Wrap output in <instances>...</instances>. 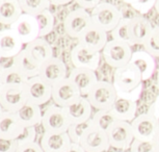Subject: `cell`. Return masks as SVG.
Returning <instances> with one entry per match:
<instances>
[{
  "mask_svg": "<svg viewBox=\"0 0 159 152\" xmlns=\"http://www.w3.org/2000/svg\"><path fill=\"white\" fill-rule=\"evenodd\" d=\"M86 98L93 108L97 111H110L118 98V95L112 82L99 80Z\"/></svg>",
  "mask_w": 159,
  "mask_h": 152,
  "instance_id": "cell-1",
  "label": "cell"
},
{
  "mask_svg": "<svg viewBox=\"0 0 159 152\" xmlns=\"http://www.w3.org/2000/svg\"><path fill=\"white\" fill-rule=\"evenodd\" d=\"M93 24L110 32L122 20V12L110 2H101L91 12Z\"/></svg>",
  "mask_w": 159,
  "mask_h": 152,
  "instance_id": "cell-2",
  "label": "cell"
},
{
  "mask_svg": "<svg viewBox=\"0 0 159 152\" xmlns=\"http://www.w3.org/2000/svg\"><path fill=\"white\" fill-rule=\"evenodd\" d=\"M132 53L133 50L129 44L116 40L108 41L102 50L105 62L113 69H118L129 64Z\"/></svg>",
  "mask_w": 159,
  "mask_h": 152,
  "instance_id": "cell-3",
  "label": "cell"
},
{
  "mask_svg": "<svg viewBox=\"0 0 159 152\" xmlns=\"http://www.w3.org/2000/svg\"><path fill=\"white\" fill-rule=\"evenodd\" d=\"M41 124L43 126L44 132L64 133L68 131L71 122L68 119L64 107L52 104L43 113Z\"/></svg>",
  "mask_w": 159,
  "mask_h": 152,
  "instance_id": "cell-4",
  "label": "cell"
},
{
  "mask_svg": "<svg viewBox=\"0 0 159 152\" xmlns=\"http://www.w3.org/2000/svg\"><path fill=\"white\" fill-rule=\"evenodd\" d=\"M93 24L91 13L77 7L71 11L65 18L64 28L65 32L72 39H79L81 35Z\"/></svg>",
  "mask_w": 159,
  "mask_h": 152,
  "instance_id": "cell-5",
  "label": "cell"
},
{
  "mask_svg": "<svg viewBox=\"0 0 159 152\" xmlns=\"http://www.w3.org/2000/svg\"><path fill=\"white\" fill-rule=\"evenodd\" d=\"M110 147L119 151H127L134 141L131 123L116 120L106 131Z\"/></svg>",
  "mask_w": 159,
  "mask_h": 152,
  "instance_id": "cell-6",
  "label": "cell"
},
{
  "mask_svg": "<svg viewBox=\"0 0 159 152\" xmlns=\"http://www.w3.org/2000/svg\"><path fill=\"white\" fill-rule=\"evenodd\" d=\"M143 83L142 76L130 62L118 69H115L112 85L116 92H129Z\"/></svg>",
  "mask_w": 159,
  "mask_h": 152,
  "instance_id": "cell-7",
  "label": "cell"
},
{
  "mask_svg": "<svg viewBox=\"0 0 159 152\" xmlns=\"http://www.w3.org/2000/svg\"><path fill=\"white\" fill-rule=\"evenodd\" d=\"M25 85H4L0 93V104L4 112L16 113L27 103Z\"/></svg>",
  "mask_w": 159,
  "mask_h": 152,
  "instance_id": "cell-8",
  "label": "cell"
},
{
  "mask_svg": "<svg viewBox=\"0 0 159 152\" xmlns=\"http://www.w3.org/2000/svg\"><path fill=\"white\" fill-rule=\"evenodd\" d=\"M10 28L16 32L23 45H27L35 39L40 38V29L37 18L29 14L23 13L19 19L10 26Z\"/></svg>",
  "mask_w": 159,
  "mask_h": 152,
  "instance_id": "cell-9",
  "label": "cell"
},
{
  "mask_svg": "<svg viewBox=\"0 0 159 152\" xmlns=\"http://www.w3.org/2000/svg\"><path fill=\"white\" fill-rule=\"evenodd\" d=\"M24 85L28 102L41 106L52 99V85L45 82L39 75L28 78Z\"/></svg>",
  "mask_w": 159,
  "mask_h": 152,
  "instance_id": "cell-10",
  "label": "cell"
},
{
  "mask_svg": "<svg viewBox=\"0 0 159 152\" xmlns=\"http://www.w3.org/2000/svg\"><path fill=\"white\" fill-rule=\"evenodd\" d=\"M79 145L85 152H106L110 148L106 131L99 129L92 123L81 136Z\"/></svg>",
  "mask_w": 159,
  "mask_h": 152,
  "instance_id": "cell-11",
  "label": "cell"
},
{
  "mask_svg": "<svg viewBox=\"0 0 159 152\" xmlns=\"http://www.w3.org/2000/svg\"><path fill=\"white\" fill-rule=\"evenodd\" d=\"M159 120L150 113H143L136 116L131 122L132 132L135 140L139 141H152L158 128Z\"/></svg>",
  "mask_w": 159,
  "mask_h": 152,
  "instance_id": "cell-12",
  "label": "cell"
},
{
  "mask_svg": "<svg viewBox=\"0 0 159 152\" xmlns=\"http://www.w3.org/2000/svg\"><path fill=\"white\" fill-rule=\"evenodd\" d=\"M80 97L81 94L79 90L69 77L52 85V100L54 104L61 107L70 105Z\"/></svg>",
  "mask_w": 159,
  "mask_h": 152,
  "instance_id": "cell-13",
  "label": "cell"
},
{
  "mask_svg": "<svg viewBox=\"0 0 159 152\" xmlns=\"http://www.w3.org/2000/svg\"><path fill=\"white\" fill-rule=\"evenodd\" d=\"M71 62L74 68L96 71L100 65V52H95L86 47L76 44L70 52Z\"/></svg>",
  "mask_w": 159,
  "mask_h": 152,
  "instance_id": "cell-14",
  "label": "cell"
},
{
  "mask_svg": "<svg viewBox=\"0 0 159 152\" xmlns=\"http://www.w3.org/2000/svg\"><path fill=\"white\" fill-rule=\"evenodd\" d=\"M67 66L59 58H52L40 67L39 76L50 85H54L59 81L67 78Z\"/></svg>",
  "mask_w": 159,
  "mask_h": 152,
  "instance_id": "cell-15",
  "label": "cell"
},
{
  "mask_svg": "<svg viewBox=\"0 0 159 152\" xmlns=\"http://www.w3.org/2000/svg\"><path fill=\"white\" fill-rule=\"evenodd\" d=\"M24 51L32 62L41 67L44 62L54 58L53 48L45 38H38L24 47Z\"/></svg>",
  "mask_w": 159,
  "mask_h": 152,
  "instance_id": "cell-16",
  "label": "cell"
},
{
  "mask_svg": "<svg viewBox=\"0 0 159 152\" xmlns=\"http://www.w3.org/2000/svg\"><path fill=\"white\" fill-rule=\"evenodd\" d=\"M153 26L150 20L146 17L136 16L129 21L128 24V35L131 42V46L143 45L148 38L151 35Z\"/></svg>",
  "mask_w": 159,
  "mask_h": 152,
  "instance_id": "cell-17",
  "label": "cell"
},
{
  "mask_svg": "<svg viewBox=\"0 0 159 152\" xmlns=\"http://www.w3.org/2000/svg\"><path fill=\"white\" fill-rule=\"evenodd\" d=\"M108 42L107 32L100 27L92 24L78 39V44L86 47L95 52H100L104 49Z\"/></svg>",
  "mask_w": 159,
  "mask_h": 152,
  "instance_id": "cell-18",
  "label": "cell"
},
{
  "mask_svg": "<svg viewBox=\"0 0 159 152\" xmlns=\"http://www.w3.org/2000/svg\"><path fill=\"white\" fill-rule=\"evenodd\" d=\"M68 77L75 83V85L77 86L81 96L83 97L88 96V94L96 85V83L99 81L96 71L89 69L73 68Z\"/></svg>",
  "mask_w": 159,
  "mask_h": 152,
  "instance_id": "cell-19",
  "label": "cell"
},
{
  "mask_svg": "<svg viewBox=\"0 0 159 152\" xmlns=\"http://www.w3.org/2000/svg\"><path fill=\"white\" fill-rule=\"evenodd\" d=\"M64 109L71 124L88 122L91 120L93 116V106L88 98L83 96L70 105L64 107Z\"/></svg>",
  "mask_w": 159,
  "mask_h": 152,
  "instance_id": "cell-20",
  "label": "cell"
},
{
  "mask_svg": "<svg viewBox=\"0 0 159 152\" xmlns=\"http://www.w3.org/2000/svg\"><path fill=\"white\" fill-rule=\"evenodd\" d=\"M130 64L136 68L142 76L143 81L150 79L156 71L155 58L150 55L145 50L133 51L130 59Z\"/></svg>",
  "mask_w": 159,
  "mask_h": 152,
  "instance_id": "cell-21",
  "label": "cell"
},
{
  "mask_svg": "<svg viewBox=\"0 0 159 152\" xmlns=\"http://www.w3.org/2000/svg\"><path fill=\"white\" fill-rule=\"evenodd\" d=\"M71 144L72 141L68 132H44L40 140V145L44 152H66Z\"/></svg>",
  "mask_w": 159,
  "mask_h": 152,
  "instance_id": "cell-22",
  "label": "cell"
},
{
  "mask_svg": "<svg viewBox=\"0 0 159 152\" xmlns=\"http://www.w3.org/2000/svg\"><path fill=\"white\" fill-rule=\"evenodd\" d=\"M24 128L15 113L4 112L0 117V138L18 140L23 133Z\"/></svg>",
  "mask_w": 159,
  "mask_h": 152,
  "instance_id": "cell-23",
  "label": "cell"
},
{
  "mask_svg": "<svg viewBox=\"0 0 159 152\" xmlns=\"http://www.w3.org/2000/svg\"><path fill=\"white\" fill-rule=\"evenodd\" d=\"M23 43L11 28L0 30V55L17 56L22 51Z\"/></svg>",
  "mask_w": 159,
  "mask_h": 152,
  "instance_id": "cell-24",
  "label": "cell"
},
{
  "mask_svg": "<svg viewBox=\"0 0 159 152\" xmlns=\"http://www.w3.org/2000/svg\"><path fill=\"white\" fill-rule=\"evenodd\" d=\"M115 118L119 121H125L131 123L136 117L137 102L123 98H116L113 105L110 109Z\"/></svg>",
  "mask_w": 159,
  "mask_h": 152,
  "instance_id": "cell-25",
  "label": "cell"
},
{
  "mask_svg": "<svg viewBox=\"0 0 159 152\" xmlns=\"http://www.w3.org/2000/svg\"><path fill=\"white\" fill-rule=\"evenodd\" d=\"M16 116L23 127H35L42 123L43 113L41 106L27 102L16 113Z\"/></svg>",
  "mask_w": 159,
  "mask_h": 152,
  "instance_id": "cell-26",
  "label": "cell"
},
{
  "mask_svg": "<svg viewBox=\"0 0 159 152\" xmlns=\"http://www.w3.org/2000/svg\"><path fill=\"white\" fill-rule=\"evenodd\" d=\"M22 14L19 0H0V24L11 26Z\"/></svg>",
  "mask_w": 159,
  "mask_h": 152,
  "instance_id": "cell-27",
  "label": "cell"
},
{
  "mask_svg": "<svg viewBox=\"0 0 159 152\" xmlns=\"http://www.w3.org/2000/svg\"><path fill=\"white\" fill-rule=\"evenodd\" d=\"M15 58H16V62H15L16 68L27 78H31V77L39 75L40 67L37 66L34 62L30 61V58L27 56V54L24 51V49Z\"/></svg>",
  "mask_w": 159,
  "mask_h": 152,
  "instance_id": "cell-28",
  "label": "cell"
},
{
  "mask_svg": "<svg viewBox=\"0 0 159 152\" xmlns=\"http://www.w3.org/2000/svg\"><path fill=\"white\" fill-rule=\"evenodd\" d=\"M35 18H37L39 29H40V38H45L53 31L55 26V18L50 10H45L37 15Z\"/></svg>",
  "mask_w": 159,
  "mask_h": 152,
  "instance_id": "cell-29",
  "label": "cell"
},
{
  "mask_svg": "<svg viewBox=\"0 0 159 152\" xmlns=\"http://www.w3.org/2000/svg\"><path fill=\"white\" fill-rule=\"evenodd\" d=\"M20 7L23 13L31 16H37L45 10H49L50 0H19Z\"/></svg>",
  "mask_w": 159,
  "mask_h": 152,
  "instance_id": "cell-30",
  "label": "cell"
},
{
  "mask_svg": "<svg viewBox=\"0 0 159 152\" xmlns=\"http://www.w3.org/2000/svg\"><path fill=\"white\" fill-rule=\"evenodd\" d=\"M92 124L99 129L107 131L108 128L116 121L110 111H97L92 116Z\"/></svg>",
  "mask_w": 159,
  "mask_h": 152,
  "instance_id": "cell-31",
  "label": "cell"
},
{
  "mask_svg": "<svg viewBox=\"0 0 159 152\" xmlns=\"http://www.w3.org/2000/svg\"><path fill=\"white\" fill-rule=\"evenodd\" d=\"M2 85H23L27 81V77L22 74L16 67L7 72L0 74Z\"/></svg>",
  "mask_w": 159,
  "mask_h": 152,
  "instance_id": "cell-32",
  "label": "cell"
},
{
  "mask_svg": "<svg viewBox=\"0 0 159 152\" xmlns=\"http://www.w3.org/2000/svg\"><path fill=\"white\" fill-rule=\"evenodd\" d=\"M130 19H126V18H122V20L120 21V23L116 26L115 28L110 31V35H111V40L120 41L127 43L131 46V42L129 39L128 35V24ZM132 47V46H131Z\"/></svg>",
  "mask_w": 159,
  "mask_h": 152,
  "instance_id": "cell-33",
  "label": "cell"
},
{
  "mask_svg": "<svg viewBox=\"0 0 159 152\" xmlns=\"http://www.w3.org/2000/svg\"><path fill=\"white\" fill-rule=\"evenodd\" d=\"M143 50L153 58H159V25L155 26L151 35L143 45Z\"/></svg>",
  "mask_w": 159,
  "mask_h": 152,
  "instance_id": "cell-34",
  "label": "cell"
},
{
  "mask_svg": "<svg viewBox=\"0 0 159 152\" xmlns=\"http://www.w3.org/2000/svg\"><path fill=\"white\" fill-rule=\"evenodd\" d=\"M91 120L88 122H83V123H75L71 124L70 127L68 129V135L70 136L72 143H77L79 144V141L83 136V133L85 132V130L91 126Z\"/></svg>",
  "mask_w": 159,
  "mask_h": 152,
  "instance_id": "cell-35",
  "label": "cell"
},
{
  "mask_svg": "<svg viewBox=\"0 0 159 152\" xmlns=\"http://www.w3.org/2000/svg\"><path fill=\"white\" fill-rule=\"evenodd\" d=\"M128 152H156V150L152 141H139L134 139Z\"/></svg>",
  "mask_w": 159,
  "mask_h": 152,
  "instance_id": "cell-36",
  "label": "cell"
},
{
  "mask_svg": "<svg viewBox=\"0 0 159 152\" xmlns=\"http://www.w3.org/2000/svg\"><path fill=\"white\" fill-rule=\"evenodd\" d=\"M156 0H139L134 4L130 5L132 10H134L139 15L148 14L152 8H154Z\"/></svg>",
  "mask_w": 159,
  "mask_h": 152,
  "instance_id": "cell-37",
  "label": "cell"
},
{
  "mask_svg": "<svg viewBox=\"0 0 159 152\" xmlns=\"http://www.w3.org/2000/svg\"><path fill=\"white\" fill-rule=\"evenodd\" d=\"M143 83H142L140 85L137 86L136 89L129 92H116V95H118L119 98H123V99H127V100H131V101H135L137 102L140 97H142L143 94Z\"/></svg>",
  "mask_w": 159,
  "mask_h": 152,
  "instance_id": "cell-38",
  "label": "cell"
},
{
  "mask_svg": "<svg viewBox=\"0 0 159 152\" xmlns=\"http://www.w3.org/2000/svg\"><path fill=\"white\" fill-rule=\"evenodd\" d=\"M35 138H37V129L34 126L32 127H25L24 131L21 135V136L18 139V143L19 144H23V143H31L35 142Z\"/></svg>",
  "mask_w": 159,
  "mask_h": 152,
  "instance_id": "cell-39",
  "label": "cell"
},
{
  "mask_svg": "<svg viewBox=\"0 0 159 152\" xmlns=\"http://www.w3.org/2000/svg\"><path fill=\"white\" fill-rule=\"evenodd\" d=\"M16 56H3L0 55V74L7 72L16 67Z\"/></svg>",
  "mask_w": 159,
  "mask_h": 152,
  "instance_id": "cell-40",
  "label": "cell"
},
{
  "mask_svg": "<svg viewBox=\"0 0 159 152\" xmlns=\"http://www.w3.org/2000/svg\"><path fill=\"white\" fill-rule=\"evenodd\" d=\"M18 146V140L0 138V152H17Z\"/></svg>",
  "mask_w": 159,
  "mask_h": 152,
  "instance_id": "cell-41",
  "label": "cell"
},
{
  "mask_svg": "<svg viewBox=\"0 0 159 152\" xmlns=\"http://www.w3.org/2000/svg\"><path fill=\"white\" fill-rule=\"evenodd\" d=\"M17 152H44L42 149L40 143L31 142V143H23L19 144Z\"/></svg>",
  "mask_w": 159,
  "mask_h": 152,
  "instance_id": "cell-42",
  "label": "cell"
},
{
  "mask_svg": "<svg viewBox=\"0 0 159 152\" xmlns=\"http://www.w3.org/2000/svg\"><path fill=\"white\" fill-rule=\"evenodd\" d=\"M76 3L79 5V7L83 8L85 11H92L97 7L98 4H100L102 0H74Z\"/></svg>",
  "mask_w": 159,
  "mask_h": 152,
  "instance_id": "cell-43",
  "label": "cell"
},
{
  "mask_svg": "<svg viewBox=\"0 0 159 152\" xmlns=\"http://www.w3.org/2000/svg\"><path fill=\"white\" fill-rule=\"evenodd\" d=\"M148 113H150V114L153 115L156 119L159 120V94L156 96L154 101L151 103V105L149 106Z\"/></svg>",
  "mask_w": 159,
  "mask_h": 152,
  "instance_id": "cell-44",
  "label": "cell"
},
{
  "mask_svg": "<svg viewBox=\"0 0 159 152\" xmlns=\"http://www.w3.org/2000/svg\"><path fill=\"white\" fill-rule=\"evenodd\" d=\"M66 152H85V150L79 144H77V143H72L70 148Z\"/></svg>",
  "mask_w": 159,
  "mask_h": 152,
  "instance_id": "cell-45",
  "label": "cell"
},
{
  "mask_svg": "<svg viewBox=\"0 0 159 152\" xmlns=\"http://www.w3.org/2000/svg\"><path fill=\"white\" fill-rule=\"evenodd\" d=\"M152 142L155 146L156 152H159V125H158V128H157V130H156V133H155L154 138H153V140H152Z\"/></svg>",
  "mask_w": 159,
  "mask_h": 152,
  "instance_id": "cell-46",
  "label": "cell"
},
{
  "mask_svg": "<svg viewBox=\"0 0 159 152\" xmlns=\"http://www.w3.org/2000/svg\"><path fill=\"white\" fill-rule=\"evenodd\" d=\"M72 1H74V0H50L51 4L54 5H66L71 3Z\"/></svg>",
  "mask_w": 159,
  "mask_h": 152,
  "instance_id": "cell-47",
  "label": "cell"
},
{
  "mask_svg": "<svg viewBox=\"0 0 159 152\" xmlns=\"http://www.w3.org/2000/svg\"><path fill=\"white\" fill-rule=\"evenodd\" d=\"M124 3L126 4H128V5H132V4H134L135 2H137L139 0H122Z\"/></svg>",
  "mask_w": 159,
  "mask_h": 152,
  "instance_id": "cell-48",
  "label": "cell"
},
{
  "mask_svg": "<svg viewBox=\"0 0 159 152\" xmlns=\"http://www.w3.org/2000/svg\"><path fill=\"white\" fill-rule=\"evenodd\" d=\"M156 88L159 90V68L156 71Z\"/></svg>",
  "mask_w": 159,
  "mask_h": 152,
  "instance_id": "cell-49",
  "label": "cell"
},
{
  "mask_svg": "<svg viewBox=\"0 0 159 152\" xmlns=\"http://www.w3.org/2000/svg\"><path fill=\"white\" fill-rule=\"evenodd\" d=\"M154 8L156 10V13L159 15V0H156V3H155Z\"/></svg>",
  "mask_w": 159,
  "mask_h": 152,
  "instance_id": "cell-50",
  "label": "cell"
},
{
  "mask_svg": "<svg viewBox=\"0 0 159 152\" xmlns=\"http://www.w3.org/2000/svg\"><path fill=\"white\" fill-rule=\"evenodd\" d=\"M4 111H3V108H2V106H1V104H0V117H1V115L3 114Z\"/></svg>",
  "mask_w": 159,
  "mask_h": 152,
  "instance_id": "cell-51",
  "label": "cell"
},
{
  "mask_svg": "<svg viewBox=\"0 0 159 152\" xmlns=\"http://www.w3.org/2000/svg\"><path fill=\"white\" fill-rule=\"evenodd\" d=\"M3 88V85H2V81H1V78H0V93H1V90Z\"/></svg>",
  "mask_w": 159,
  "mask_h": 152,
  "instance_id": "cell-52",
  "label": "cell"
},
{
  "mask_svg": "<svg viewBox=\"0 0 159 152\" xmlns=\"http://www.w3.org/2000/svg\"><path fill=\"white\" fill-rule=\"evenodd\" d=\"M116 152H125V151H116Z\"/></svg>",
  "mask_w": 159,
  "mask_h": 152,
  "instance_id": "cell-53",
  "label": "cell"
}]
</instances>
